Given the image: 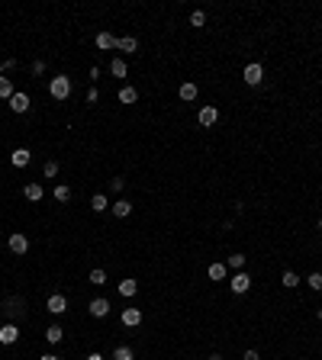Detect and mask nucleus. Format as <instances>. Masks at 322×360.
<instances>
[{"label": "nucleus", "mask_w": 322, "mask_h": 360, "mask_svg": "<svg viewBox=\"0 0 322 360\" xmlns=\"http://www.w3.org/2000/svg\"><path fill=\"white\" fill-rule=\"evenodd\" d=\"M123 187H126V180H123V177H113V180H110V190H113V193H119Z\"/></svg>", "instance_id": "obj_34"}, {"label": "nucleus", "mask_w": 322, "mask_h": 360, "mask_svg": "<svg viewBox=\"0 0 322 360\" xmlns=\"http://www.w3.org/2000/svg\"><path fill=\"white\" fill-rule=\"evenodd\" d=\"M97 97H100L97 87H90V90H87V103H97Z\"/></svg>", "instance_id": "obj_37"}, {"label": "nucleus", "mask_w": 322, "mask_h": 360, "mask_svg": "<svg viewBox=\"0 0 322 360\" xmlns=\"http://www.w3.org/2000/svg\"><path fill=\"white\" fill-rule=\"evenodd\" d=\"M225 273H229V267H225V264H210V267H206V277H210L213 283L225 280Z\"/></svg>", "instance_id": "obj_19"}, {"label": "nucleus", "mask_w": 322, "mask_h": 360, "mask_svg": "<svg viewBox=\"0 0 322 360\" xmlns=\"http://www.w3.org/2000/svg\"><path fill=\"white\" fill-rule=\"evenodd\" d=\"M20 341V325L16 322H4V325H0V344H16Z\"/></svg>", "instance_id": "obj_4"}, {"label": "nucleus", "mask_w": 322, "mask_h": 360, "mask_svg": "<svg viewBox=\"0 0 322 360\" xmlns=\"http://www.w3.org/2000/svg\"><path fill=\"white\" fill-rule=\"evenodd\" d=\"M197 93H200V90H197V84H194V81H184L181 87H177V97H181L184 103H194V100H197Z\"/></svg>", "instance_id": "obj_11"}, {"label": "nucleus", "mask_w": 322, "mask_h": 360, "mask_svg": "<svg viewBox=\"0 0 322 360\" xmlns=\"http://www.w3.org/2000/svg\"><path fill=\"white\" fill-rule=\"evenodd\" d=\"M319 229H322V219H319Z\"/></svg>", "instance_id": "obj_42"}, {"label": "nucleus", "mask_w": 322, "mask_h": 360, "mask_svg": "<svg viewBox=\"0 0 322 360\" xmlns=\"http://www.w3.org/2000/svg\"><path fill=\"white\" fill-rule=\"evenodd\" d=\"M7 248L13 251V254H26V251H29V238L23 235V232H13V235L7 238Z\"/></svg>", "instance_id": "obj_7"}, {"label": "nucleus", "mask_w": 322, "mask_h": 360, "mask_svg": "<svg viewBox=\"0 0 322 360\" xmlns=\"http://www.w3.org/2000/svg\"><path fill=\"white\" fill-rule=\"evenodd\" d=\"M39 360H58V357H55V354H42Z\"/></svg>", "instance_id": "obj_38"}, {"label": "nucleus", "mask_w": 322, "mask_h": 360, "mask_svg": "<svg viewBox=\"0 0 322 360\" xmlns=\"http://www.w3.org/2000/svg\"><path fill=\"white\" fill-rule=\"evenodd\" d=\"M42 174L45 177H58V161H45L42 164Z\"/></svg>", "instance_id": "obj_32"}, {"label": "nucleus", "mask_w": 322, "mask_h": 360, "mask_svg": "<svg viewBox=\"0 0 322 360\" xmlns=\"http://www.w3.org/2000/svg\"><path fill=\"white\" fill-rule=\"evenodd\" d=\"M87 280H90L93 286H103V283H106V273H103V270L97 267V270H90V277H87Z\"/></svg>", "instance_id": "obj_31"}, {"label": "nucleus", "mask_w": 322, "mask_h": 360, "mask_svg": "<svg viewBox=\"0 0 322 360\" xmlns=\"http://www.w3.org/2000/svg\"><path fill=\"white\" fill-rule=\"evenodd\" d=\"M110 209H113L116 219H126V215H132V203H129V199H116Z\"/></svg>", "instance_id": "obj_17"}, {"label": "nucleus", "mask_w": 322, "mask_h": 360, "mask_svg": "<svg viewBox=\"0 0 322 360\" xmlns=\"http://www.w3.org/2000/svg\"><path fill=\"white\" fill-rule=\"evenodd\" d=\"M97 49L100 52H110V49H116V35H110V32H97Z\"/></svg>", "instance_id": "obj_18"}, {"label": "nucleus", "mask_w": 322, "mask_h": 360, "mask_svg": "<svg viewBox=\"0 0 322 360\" xmlns=\"http://www.w3.org/2000/svg\"><path fill=\"white\" fill-rule=\"evenodd\" d=\"M119 322H123L126 328L142 325V309H123V312H119Z\"/></svg>", "instance_id": "obj_10"}, {"label": "nucleus", "mask_w": 322, "mask_h": 360, "mask_svg": "<svg viewBox=\"0 0 322 360\" xmlns=\"http://www.w3.org/2000/svg\"><path fill=\"white\" fill-rule=\"evenodd\" d=\"M23 299L20 296H10L7 299V306H4V315H7V322H16V318H23Z\"/></svg>", "instance_id": "obj_6"}, {"label": "nucleus", "mask_w": 322, "mask_h": 360, "mask_svg": "<svg viewBox=\"0 0 322 360\" xmlns=\"http://www.w3.org/2000/svg\"><path fill=\"white\" fill-rule=\"evenodd\" d=\"M136 100H139V90H136V87H129V84H126V87L119 90V103H136Z\"/></svg>", "instance_id": "obj_26"}, {"label": "nucleus", "mask_w": 322, "mask_h": 360, "mask_svg": "<svg viewBox=\"0 0 322 360\" xmlns=\"http://www.w3.org/2000/svg\"><path fill=\"white\" fill-rule=\"evenodd\" d=\"M52 196H55V203H68V199H71V187H68V184H55Z\"/></svg>", "instance_id": "obj_24"}, {"label": "nucleus", "mask_w": 322, "mask_h": 360, "mask_svg": "<svg viewBox=\"0 0 322 360\" xmlns=\"http://www.w3.org/2000/svg\"><path fill=\"white\" fill-rule=\"evenodd\" d=\"M206 360H222V357H219V354H210V357H206Z\"/></svg>", "instance_id": "obj_40"}, {"label": "nucleus", "mask_w": 322, "mask_h": 360, "mask_svg": "<svg viewBox=\"0 0 322 360\" xmlns=\"http://www.w3.org/2000/svg\"><path fill=\"white\" fill-rule=\"evenodd\" d=\"M190 26H194V29L206 26V13H203V10H194V13H190Z\"/></svg>", "instance_id": "obj_28"}, {"label": "nucleus", "mask_w": 322, "mask_h": 360, "mask_svg": "<svg viewBox=\"0 0 322 360\" xmlns=\"http://www.w3.org/2000/svg\"><path fill=\"white\" fill-rule=\"evenodd\" d=\"M197 123L203 126V129H213V126L219 123V110H216V106H213V103L200 106V113H197Z\"/></svg>", "instance_id": "obj_2"}, {"label": "nucleus", "mask_w": 322, "mask_h": 360, "mask_svg": "<svg viewBox=\"0 0 322 360\" xmlns=\"http://www.w3.org/2000/svg\"><path fill=\"white\" fill-rule=\"evenodd\" d=\"M16 68V58H4V62H0V74H7V71H13Z\"/></svg>", "instance_id": "obj_33"}, {"label": "nucleus", "mask_w": 322, "mask_h": 360, "mask_svg": "<svg viewBox=\"0 0 322 360\" xmlns=\"http://www.w3.org/2000/svg\"><path fill=\"white\" fill-rule=\"evenodd\" d=\"M10 110H13V113H26L29 110V97L23 90H16L13 97H10Z\"/></svg>", "instance_id": "obj_13"}, {"label": "nucleus", "mask_w": 322, "mask_h": 360, "mask_svg": "<svg viewBox=\"0 0 322 360\" xmlns=\"http://www.w3.org/2000/svg\"><path fill=\"white\" fill-rule=\"evenodd\" d=\"M139 293V283L132 277H126V280H119V296H126V299H132Z\"/></svg>", "instance_id": "obj_20"}, {"label": "nucleus", "mask_w": 322, "mask_h": 360, "mask_svg": "<svg viewBox=\"0 0 322 360\" xmlns=\"http://www.w3.org/2000/svg\"><path fill=\"white\" fill-rule=\"evenodd\" d=\"M87 312L93 318H106L110 315V299H103V296H97V299H90V306H87Z\"/></svg>", "instance_id": "obj_9"}, {"label": "nucleus", "mask_w": 322, "mask_h": 360, "mask_svg": "<svg viewBox=\"0 0 322 360\" xmlns=\"http://www.w3.org/2000/svg\"><path fill=\"white\" fill-rule=\"evenodd\" d=\"M316 318H319V322H322V306H319V312H316Z\"/></svg>", "instance_id": "obj_41"}, {"label": "nucleus", "mask_w": 322, "mask_h": 360, "mask_svg": "<svg viewBox=\"0 0 322 360\" xmlns=\"http://www.w3.org/2000/svg\"><path fill=\"white\" fill-rule=\"evenodd\" d=\"M113 360H136V351L129 344H119L116 351H113Z\"/></svg>", "instance_id": "obj_25"}, {"label": "nucleus", "mask_w": 322, "mask_h": 360, "mask_svg": "<svg viewBox=\"0 0 322 360\" xmlns=\"http://www.w3.org/2000/svg\"><path fill=\"white\" fill-rule=\"evenodd\" d=\"M87 360H103V354H90V357H87Z\"/></svg>", "instance_id": "obj_39"}, {"label": "nucleus", "mask_w": 322, "mask_h": 360, "mask_svg": "<svg viewBox=\"0 0 322 360\" xmlns=\"http://www.w3.org/2000/svg\"><path fill=\"white\" fill-rule=\"evenodd\" d=\"M229 290H232L235 296H242V293H248V290H252V277H248V273H245V270H238V273H235V277L229 280Z\"/></svg>", "instance_id": "obj_3"}, {"label": "nucleus", "mask_w": 322, "mask_h": 360, "mask_svg": "<svg viewBox=\"0 0 322 360\" xmlns=\"http://www.w3.org/2000/svg\"><path fill=\"white\" fill-rule=\"evenodd\" d=\"M45 312H52V315H65V312H68V299L62 293H52L49 303H45Z\"/></svg>", "instance_id": "obj_8"}, {"label": "nucleus", "mask_w": 322, "mask_h": 360, "mask_svg": "<svg viewBox=\"0 0 322 360\" xmlns=\"http://www.w3.org/2000/svg\"><path fill=\"white\" fill-rule=\"evenodd\" d=\"M49 93H52L55 100H68V97H71V77H68V74L52 77V81H49Z\"/></svg>", "instance_id": "obj_1"}, {"label": "nucleus", "mask_w": 322, "mask_h": 360, "mask_svg": "<svg viewBox=\"0 0 322 360\" xmlns=\"http://www.w3.org/2000/svg\"><path fill=\"white\" fill-rule=\"evenodd\" d=\"M245 84H248V87H258V84L261 81H264V65H258V62H252V65H248L245 68Z\"/></svg>", "instance_id": "obj_5"}, {"label": "nucleus", "mask_w": 322, "mask_h": 360, "mask_svg": "<svg viewBox=\"0 0 322 360\" xmlns=\"http://www.w3.org/2000/svg\"><path fill=\"white\" fill-rule=\"evenodd\" d=\"M116 49L126 52V55H136L139 52V39L136 35H123V39H116Z\"/></svg>", "instance_id": "obj_12"}, {"label": "nucleus", "mask_w": 322, "mask_h": 360, "mask_svg": "<svg viewBox=\"0 0 322 360\" xmlns=\"http://www.w3.org/2000/svg\"><path fill=\"white\" fill-rule=\"evenodd\" d=\"M23 196H26L29 203H39L45 196V190H42V184H26V187H23Z\"/></svg>", "instance_id": "obj_15"}, {"label": "nucleus", "mask_w": 322, "mask_h": 360, "mask_svg": "<svg viewBox=\"0 0 322 360\" xmlns=\"http://www.w3.org/2000/svg\"><path fill=\"white\" fill-rule=\"evenodd\" d=\"M306 286H309V290H316V293H322V273H309Z\"/></svg>", "instance_id": "obj_30"}, {"label": "nucleus", "mask_w": 322, "mask_h": 360, "mask_svg": "<svg viewBox=\"0 0 322 360\" xmlns=\"http://www.w3.org/2000/svg\"><path fill=\"white\" fill-rule=\"evenodd\" d=\"M242 360H261V357H258V351H255V347H248V351H245V357H242Z\"/></svg>", "instance_id": "obj_36"}, {"label": "nucleus", "mask_w": 322, "mask_h": 360, "mask_svg": "<svg viewBox=\"0 0 322 360\" xmlns=\"http://www.w3.org/2000/svg\"><path fill=\"white\" fill-rule=\"evenodd\" d=\"M245 261H248V257H245V254H232V257H229V261H225V267H232V270H235V273H238V270H245Z\"/></svg>", "instance_id": "obj_27"}, {"label": "nucleus", "mask_w": 322, "mask_h": 360, "mask_svg": "<svg viewBox=\"0 0 322 360\" xmlns=\"http://www.w3.org/2000/svg\"><path fill=\"white\" fill-rule=\"evenodd\" d=\"M90 209L93 212H106V209H110V199H106L103 193H93L90 196Z\"/></svg>", "instance_id": "obj_23"}, {"label": "nucleus", "mask_w": 322, "mask_h": 360, "mask_svg": "<svg viewBox=\"0 0 322 360\" xmlns=\"http://www.w3.org/2000/svg\"><path fill=\"white\" fill-rule=\"evenodd\" d=\"M32 74H45V62H32Z\"/></svg>", "instance_id": "obj_35"}, {"label": "nucleus", "mask_w": 322, "mask_h": 360, "mask_svg": "<svg viewBox=\"0 0 322 360\" xmlns=\"http://www.w3.org/2000/svg\"><path fill=\"white\" fill-rule=\"evenodd\" d=\"M16 93V87H13V77H7V74H0V100H7L10 103V97Z\"/></svg>", "instance_id": "obj_14"}, {"label": "nucleus", "mask_w": 322, "mask_h": 360, "mask_svg": "<svg viewBox=\"0 0 322 360\" xmlns=\"http://www.w3.org/2000/svg\"><path fill=\"white\" fill-rule=\"evenodd\" d=\"M62 338H65L62 325H49V328H45V341H49V344H62Z\"/></svg>", "instance_id": "obj_21"}, {"label": "nucleus", "mask_w": 322, "mask_h": 360, "mask_svg": "<svg viewBox=\"0 0 322 360\" xmlns=\"http://www.w3.org/2000/svg\"><path fill=\"white\" fill-rule=\"evenodd\" d=\"M280 283L287 286V290H293V286H300V277H296L293 270H283V277H280Z\"/></svg>", "instance_id": "obj_29"}, {"label": "nucleus", "mask_w": 322, "mask_h": 360, "mask_svg": "<svg viewBox=\"0 0 322 360\" xmlns=\"http://www.w3.org/2000/svg\"><path fill=\"white\" fill-rule=\"evenodd\" d=\"M110 74L113 77H126L129 74V65L123 62V58H113V62H110Z\"/></svg>", "instance_id": "obj_22"}, {"label": "nucleus", "mask_w": 322, "mask_h": 360, "mask_svg": "<svg viewBox=\"0 0 322 360\" xmlns=\"http://www.w3.org/2000/svg\"><path fill=\"white\" fill-rule=\"evenodd\" d=\"M10 161H13V167H26L32 161V151L29 148H16L13 154H10Z\"/></svg>", "instance_id": "obj_16"}]
</instances>
